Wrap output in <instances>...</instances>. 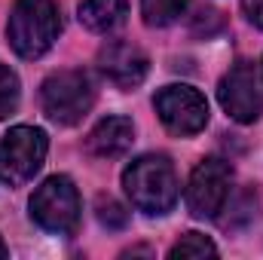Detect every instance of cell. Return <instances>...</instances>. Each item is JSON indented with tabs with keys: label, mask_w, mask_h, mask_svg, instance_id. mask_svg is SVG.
<instances>
[{
	"label": "cell",
	"mask_w": 263,
	"mask_h": 260,
	"mask_svg": "<svg viewBox=\"0 0 263 260\" xmlns=\"http://www.w3.org/2000/svg\"><path fill=\"white\" fill-rule=\"evenodd\" d=\"M217 101L236 123H254L263 110V95L254 67L248 62L230 67V73H223L217 86Z\"/></svg>",
	"instance_id": "8"
},
{
	"label": "cell",
	"mask_w": 263,
	"mask_h": 260,
	"mask_svg": "<svg viewBox=\"0 0 263 260\" xmlns=\"http://www.w3.org/2000/svg\"><path fill=\"white\" fill-rule=\"evenodd\" d=\"M46 150H49V138L43 129L37 126L9 129L0 141V181L9 187L28 184L40 172Z\"/></svg>",
	"instance_id": "5"
},
{
	"label": "cell",
	"mask_w": 263,
	"mask_h": 260,
	"mask_svg": "<svg viewBox=\"0 0 263 260\" xmlns=\"http://www.w3.org/2000/svg\"><path fill=\"white\" fill-rule=\"evenodd\" d=\"M43 114L59 126H77L95 104V86L86 70H59L43 80Z\"/></svg>",
	"instance_id": "3"
},
{
	"label": "cell",
	"mask_w": 263,
	"mask_h": 260,
	"mask_svg": "<svg viewBox=\"0 0 263 260\" xmlns=\"http://www.w3.org/2000/svg\"><path fill=\"white\" fill-rule=\"evenodd\" d=\"M18 95H22V86H18L15 70L6 67V65H0V120H6L9 114H15Z\"/></svg>",
	"instance_id": "14"
},
{
	"label": "cell",
	"mask_w": 263,
	"mask_h": 260,
	"mask_svg": "<svg viewBox=\"0 0 263 260\" xmlns=\"http://www.w3.org/2000/svg\"><path fill=\"white\" fill-rule=\"evenodd\" d=\"M62 18L52 0H15L6 25L9 46L22 59H40L59 40Z\"/></svg>",
	"instance_id": "1"
},
{
	"label": "cell",
	"mask_w": 263,
	"mask_h": 260,
	"mask_svg": "<svg viewBox=\"0 0 263 260\" xmlns=\"http://www.w3.org/2000/svg\"><path fill=\"white\" fill-rule=\"evenodd\" d=\"M153 104L162 126L175 135H196L208 123V101L193 86H165Z\"/></svg>",
	"instance_id": "7"
},
{
	"label": "cell",
	"mask_w": 263,
	"mask_h": 260,
	"mask_svg": "<svg viewBox=\"0 0 263 260\" xmlns=\"http://www.w3.org/2000/svg\"><path fill=\"white\" fill-rule=\"evenodd\" d=\"M135 141V126L129 117H107L89 132V150L101 159H117L123 156Z\"/></svg>",
	"instance_id": "10"
},
{
	"label": "cell",
	"mask_w": 263,
	"mask_h": 260,
	"mask_svg": "<svg viewBox=\"0 0 263 260\" xmlns=\"http://www.w3.org/2000/svg\"><path fill=\"white\" fill-rule=\"evenodd\" d=\"M98 67L117 89H135L147 77V55L135 43L114 40L98 52Z\"/></svg>",
	"instance_id": "9"
},
{
	"label": "cell",
	"mask_w": 263,
	"mask_h": 260,
	"mask_svg": "<svg viewBox=\"0 0 263 260\" xmlns=\"http://www.w3.org/2000/svg\"><path fill=\"white\" fill-rule=\"evenodd\" d=\"M98 220H101L107 230H123V227L129 224V211H126L117 199H110V196L104 199V196H101V199H98Z\"/></svg>",
	"instance_id": "15"
},
{
	"label": "cell",
	"mask_w": 263,
	"mask_h": 260,
	"mask_svg": "<svg viewBox=\"0 0 263 260\" xmlns=\"http://www.w3.org/2000/svg\"><path fill=\"white\" fill-rule=\"evenodd\" d=\"M217 254V245L211 242V239H205L202 233H184L175 245H172V251H168V257L172 260H187V257H214Z\"/></svg>",
	"instance_id": "13"
},
{
	"label": "cell",
	"mask_w": 263,
	"mask_h": 260,
	"mask_svg": "<svg viewBox=\"0 0 263 260\" xmlns=\"http://www.w3.org/2000/svg\"><path fill=\"white\" fill-rule=\"evenodd\" d=\"M242 9L254 28H263V0H242Z\"/></svg>",
	"instance_id": "16"
},
{
	"label": "cell",
	"mask_w": 263,
	"mask_h": 260,
	"mask_svg": "<svg viewBox=\"0 0 263 260\" xmlns=\"http://www.w3.org/2000/svg\"><path fill=\"white\" fill-rule=\"evenodd\" d=\"M6 254H9V251H6V245H3V239H0V260L6 257Z\"/></svg>",
	"instance_id": "17"
},
{
	"label": "cell",
	"mask_w": 263,
	"mask_h": 260,
	"mask_svg": "<svg viewBox=\"0 0 263 260\" xmlns=\"http://www.w3.org/2000/svg\"><path fill=\"white\" fill-rule=\"evenodd\" d=\"M31 217L46 233L73 236L80 227V193L65 175L46 178L31 196Z\"/></svg>",
	"instance_id": "4"
},
{
	"label": "cell",
	"mask_w": 263,
	"mask_h": 260,
	"mask_svg": "<svg viewBox=\"0 0 263 260\" xmlns=\"http://www.w3.org/2000/svg\"><path fill=\"white\" fill-rule=\"evenodd\" d=\"M230 184H233V169L230 162L211 156L202 159L187 184V208L193 217H217V211L227 205L230 196Z\"/></svg>",
	"instance_id": "6"
},
{
	"label": "cell",
	"mask_w": 263,
	"mask_h": 260,
	"mask_svg": "<svg viewBox=\"0 0 263 260\" xmlns=\"http://www.w3.org/2000/svg\"><path fill=\"white\" fill-rule=\"evenodd\" d=\"M129 15V0H83L80 22L95 34H114Z\"/></svg>",
	"instance_id": "11"
},
{
	"label": "cell",
	"mask_w": 263,
	"mask_h": 260,
	"mask_svg": "<svg viewBox=\"0 0 263 260\" xmlns=\"http://www.w3.org/2000/svg\"><path fill=\"white\" fill-rule=\"evenodd\" d=\"M132 205L144 214H165L178 202V175L165 156H141L123 172Z\"/></svg>",
	"instance_id": "2"
},
{
	"label": "cell",
	"mask_w": 263,
	"mask_h": 260,
	"mask_svg": "<svg viewBox=\"0 0 263 260\" xmlns=\"http://www.w3.org/2000/svg\"><path fill=\"white\" fill-rule=\"evenodd\" d=\"M190 0H141V15L150 28H165L184 15Z\"/></svg>",
	"instance_id": "12"
}]
</instances>
